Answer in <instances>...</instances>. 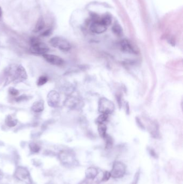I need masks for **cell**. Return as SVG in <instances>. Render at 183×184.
<instances>
[{
  "mask_svg": "<svg viewBox=\"0 0 183 184\" xmlns=\"http://www.w3.org/2000/svg\"><path fill=\"white\" fill-rule=\"evenodd\" d=\"M112 18L109 15L94 18L90 27V31L94 34H100L106 30L107 27L111 23Z\"/></svg>",
  "mask_w": 183,
  "mask_h": 184,
  "instance_id": "cell-1",
  "label": "cell"
},
{
  "mask_svg": "<svg viewBox=\"0 0 183 184\" xmlns=\"http://www.w3.org/2000/svg\"><path fill=\"white\" fill-rule=\"evenodd\" d=\"M44 109V102L42 100L36 101L32 106V110L35 112H41Z\"/></svg>",
  "mask_w": 183,
  "mask_h": 184,
  "instance_id": "cell-13",
  "label": "cell"
},
{
  "mask_svg": "<svg viewBox=\"0 0 183 184\" xmlns=\"http://www.w3.org/2000/svg\"><path fill=\"white\" fill-rule=\"evenodd\" d=\"M108 116L107 115L102 114H101V115L98 117L97 119V121L98 123H105V122L107 121Z\"/></svg>",
  "mask_w": 183,
  "mask_h": 184,
  "instance_id": "cell-20",
  "label": "cell"
},
{
  "mask_svg": "<svg viewBox=\"0 0 183 184\" xmlns=\"http://www.w3.org/2000/svg\"><path fill=\"white\" fill-rule=\"evenodd\" d=\"M77 103H78L77 100L76 98L72 97L67 99V100L65 102V105L69 108H73L76 106Z\"/></svg>",
  "mask_w": 183,
  "mask_h": 184,
  "instance_id": "cell-17",
  "label": "cell"
},
{
  "mask_svg": "<svg viewBox=\"0 0 183 184\" xmlns=\"http://www.w3.org/2000/svg\"><path fill=\"white\" fill-rule=\"evenodd\" d=\"M139 175H140L139 172H138L135 174V175L134 180H133V182H132V184H137L138 182V178H139Z\"/></svg>",
  "mask_w": 183,
  "mask_h": 184,
  "instance_id": "cell-24",
  "label": "cell"
},
{
  "mask_svg": "<svg viewBox=\"0 0 183 184\" xmlns=\"http://www.w3.org/2000/svg\"><path fill=\"white\" fill-rule=\"evenodd\" d=\"M2 11L1 8L0 7V17H2Z\"/></svg>",
  "mask_w": 183,
  "mask_h": 184,
  "instance_id": "cell-28",
  "label": "cell"
},
{
  "mask_svg": "<svg viewBox=\"0 0 183 184\" xmlns=\"http://www.w3.org/2000/svg\"><path fill=\"white\" fill-rule=\"evenodd\" d=\"M126 166L122 162L116 161L113 163L111 171V177L117 179L123 177L126 173Z\"/></svg>",
  "mask_w": 183,
  "mask_h": 184,
  "instance_id": "cell-8",
  "label": "cell"
},
{
  "mask_svg": "<svg viewBox=\"0 0 183 184\" xmlns=\"http://www.w3.org/2000/svg\"><path fill=\"white\" fill-rule=\"evenodd\" d=\"M48 81V78L46 76H41L38 79L37 81V85L38 86H41L45 85V83Z\"/></svg>",
  "mask_w": 183,
  "mask_h": 184,
  "instance_id": "cell-21",
  "label": "cell"
},
{
  "mask_svg": "<svg viewBox=\"0 0 183 184\" xmlns=\"http://www.w3.org/2000/svg\"><path fill=\"white\" fill-rule=\"evenodd\" d=\"M50 34H51V30H47L45 31L44 32H43L42 35H43V36H48Z\"/></svg>",
  "mask_w": 183,
  "mask_h": 184,
  "instance_id": "cell-25",
  "label": "cell"
},
{
  "mask_svg": "<svg viewBox=\"0 0 183 184\" xmlns=\"http://www.w3.org/2000/svg\"><path fill=\"white\" fill-rule=\"evenodd\" d=\"M14 176L17 179L25 184H32L30 173L27 168L25 167L18 166L15 171Z\"/></svg>",
  "mask_w": 183,
  "mask_h": 184,
  "instance_id": "cell-4",
  "label": "cell"
},
{
  "mask_svg": "<svg viewBox=\"0 0 183 184\" xmlns=\"http://www.w3.org/2000/svg\"><path fill=\"white\" fill-rule=\"evenodd\" d=\"M112 30H113V31L114 34H116L117 36H122L123 34V29L118 24H114V26L113 27Z\"/></svg>",
  "mask_w": 183,
  "mask_h": 184,
  "instance_id": "cell-18",
  "label": "cell"
},
{
  "mask_svg": "<svg viewBox=\"0 0 183 184\" xmlns=\"http://www.w3.org/2000/svg\"><path fill=\"white\" fill-rule=\"evenodd\" d=\"M51 45L63 51L67 52L71 49V45L68 41L60 37H55L51 39L49 41Z\"/></svg>",
  "mask_w": 183,
  "mask_h": 184,
  "instance_id": "cell-5",
  "label": "cell"
},
{
  "mask_svg": "<svg viewBox=\"0 0 183 184\" xmlns=\"http://www.w3.org/2000/svg\"><path fill=\"white\" fill-rule=\"evenodd\" d=\"M98 130L99 135L103 138H105L107 136L106 130L107 127L105 123H98Z\"/></svg>",
  "mask_w": 183,
  "mask_h": 184,
  "instance_id": "cell-15",
  "label": "cell"
},
{
  "mask_svg": "<svg viewBox=\"0 0 183 184\" xmlns=\"http://www.w3.org/2000/svg\"><path fill=\"white\" fill-rule=\"evenodd\" d=\"M60 100V97L58 93L55 90H52L47 95V102L52 107L58 106Z\"/></svg>",
  "mask_w": 183,
  "mask_h": 184,
  "instance_id": "cell-9",
  "label": "cell"
},
{
  "mask_svg": "<svg viewBox=\"0 0 183 184\" xmlns=\"http://www.w3.org/2000/svg\"><path fill=\"white\" fill-rule=\"evenodd\" d=\"M9 93H10V94L13 95V96H17L19 94L18 90H16L13 88H11L9 89Z\"/></svg>",
  "mask_w": 183,
  "mask_h": 184,
  "instance_id": "cell-23",
  "label": "cell"
},
{
  "mask_svg": "<svg viewBox=\"0 0 183 184\" xmlns=\"http://www.w3.org/2000/svg\"><path fill=\"white\" fill-rule=\"evenodd\" d=\"M58 157L61 163L66 166H73L76 164L75 156L72 151H62L59 153Z\"/></svg>",
  "mask_w": 183,
  "mask_h": 184,
  "instance_id": "cell-6",
  "label": "cell"
},
{
  "mask_svg": "<svg viewBox=\"0 0 183 184\" xmlns=\"http://www.w3.org/2000/svg\"><path fill=\"white\" fill-rule=\"evenodd\" d=\"M111 177V176L110 172L105 171V172L103 174V177H102V181L107 182V181H108L109 179V178Z\"/></svg>",
  "mask_w": 183,
  "mask_h": 184,
  "instance_id": "cell-22",
  "label": "cell"
},
{
  "mask_svg": "<svg viewBox=\"0 0 183 184\" xmlns=\"http://www.w3.org/2000/svg\"><path fill=\"white\" fill-rule=\"evenodd\" d=\"M150 155H152V157H154V158H156L157 154L154 151V150H151L150 151Z\"/></svg>",
  "mask_w": 183,
  "mask_h": 184,
  "instance_id": "cell-26",
  "label": "cell"
},
{
  "mask_svg": "<svg viewBox=\"0 0 183 184\" xmlns=\"http://www.w3.org/2000/svg\"><path fill=\"white\" fill-rule=\"evenodd\" d=\"M120 49L125 53L136 54V50L132 43L127 39H123L120 42Z\"/></svg>",
  "mask_w": 183,
  "mask_h": 184,
  "instance_id": "cell-10",
  "label": "cell"
},
{
  "mask_svg": "<svg viewBox=\"0 0 183 184\" xmlns=\"http://www.w3.org/2000/svg\"><path fill=\"white\" fill-rule=\"evenodd\" d=\"M29 148L31 151L34 153H39L41 149L40 146L38 145V144L34 143V142L30 144Z\"/></svg>",
  "mask_w": 183,
  "mask_h": 184,
  "instance_id": "cell-19",
  "label": "cell"
},
{
  "mask_svg": "<svg viewBox=\"0 0 183 184\" xmlns=\"http://www.w3.org/2000/svg\"><path fill=\"white\" fill-rule=\"evenodd\" d=\"M44 27H45V21L42 17H40V18L38 19L36 27L34 29V32H38L41 31Z\"/></svg>",
  "mask_w": 183,
  "mask_h": 184,
  "instance_id": "cell-14",
  "label": "cell"
},
{
  "mask_svg": "<svg viewBox=\"0 0 183 184\" xmlns=\"http://www.w3.org/2000/svg\"><path fill=\"white\" fill-rule=\"evenodd\" d=\"M8 79L14 83H19L27 79V73L22 65H13L9 66L7 71Z\"/></svg>",
  "mask_w": 183,
  "mask_h": 184,
  "instance_id": "cell-2",
  "label": "cell"
},
{
  "mask_svg": "<svg viewBox=\"0 0 183 184\" xmlns=\"http://www.w3.org/2000/svg\"><path fill=\"white\" fill-rule=\"evenodd\" d=\"M43 57L48 63L56 66H61L63 64L64 61L60 57L53 54H43Z\"/></svg>",
  "mask_w": 183,
  "mask_h": 184,
  "instance_id": "cell-11",
  "label": "cell"
},
{
  "mask_svg": "<svg viewBox=\"0 0 183 184\" xmlns=\"http://www.w3.org/2000/svg\"><path fill=\"white\" fill-rule=\"evenodd\" d=\"M5 122L6 125L9 127H13L16 126L17 124V120L13 119V117L10 115L6 117Z\"/></svg>",
  "mask_w": 183,
  "mask_h": 184,
  "instance_id": "cell-16",
  "label": "cell"
},
{
  "mask_svg": "<svg viewBox=\"0 0 183 184\" xmlns=\"http://www.w3.org/2000/svg\"><path fill=\"white\" fill-rule=\"evenodd\" d=\"M114 108V103L106 98H102L98 102V110L102 114H111L113 112Z\"/></svg>",
  "mask_w": 183,
  "mask_h": 184,
  "instance_id": "cell-3",
  "label": "cell"
},
{
  "mask_svg": "<svg viewBox=\"0 0 183 184\" xmlns=\"http://www.w3.org/2000/svg\"><path fill=\"white\" fill-rule=\"evenodd\" d=\"M31 45L32 50L34 52L37 54H45L49 51V48L45 43L36 37L31 39Z\"/></svg>",
  "mask_w": 183,
  "mask_h": 184,
  "instance_id": "cell-7",
  "label": "cell"
},
{
  "mask_svg": "<svg viewBox=\"0 0 183 184\" xmlns=\"http://www.w3.org/2000/svg\"><path fill=\"white\" fill-rule=\"evenodd\" d=\"M3 177V173L2 171L0 170V181L2 179Z\"/></svg>",
  "mask_w": 183,
  "mask_h": 184,
  "instance_id": "cell-27",
  "label": "cell"
},
{
  "mask_svg": "<svg viewBox=\"0 0 183 184\" xmlns=\"http://www.w3.org/2000/svg\"><path fill=\"white\" fill-rule=\"evenodd\" d=\"M98 170L95 167H90L85 171V175L86 179L90 182H95L96 178L98 176Z\"/></svg>",
  "mask_w": 183,
  "mask_h": 184,
  "instance_id": "cell-12",
  "label": "cell"
}]
</instances>
